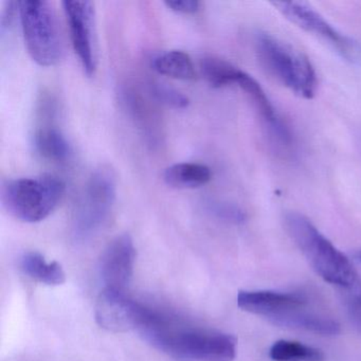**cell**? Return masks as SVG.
<instances>
[{"label": "cell", "mask_w": 361, "mask_h": 361, "mask_svg": "<svg viewBox=\"0 0 361 361\" xmlns=\"http://www.w3.org/2000/svg\"><path fill=\"white\" fill-rule=\"evenodd\" d=\"M274 6L283 16H286L287 20L306 32L327 42L346 60L361 63V47L357 42L338 32L324 18L307 5L297 1H276Z\"/></svg>", "instance_id": "8"}, {"label": "cell", "mask_w": 361, "mask_h": 361, "mask_svg": "<svg viewBox=\"0 0 361 361\" xmlns=\"http://www.w3.org/2000/svg\"><path fill=\"white\" fill-rule=\"evenodd\" d=\"M209 211L219 219L230 221V223L242 224L246 219L245 213L240 208L233 204H225V202H210Z\"/></svg>", "instance_id": "20"}, {"label": "cell", "mask_w": 361, "mask_h": 361, "mask_svg": "<svg viewBox=\"0 0 361 361\" xmlns=\"http://www.w3.org/2000/svg\"><path fill=\"white\" fill-rule=\"evenodd\" d=\"M238 305L245 312L263 317L279 326L321 336L340 333L339 323L312 310L307 298L302 293L242 290L238 295Z\"/></svg>", "instance_id": "2"}, {"label": "cell", "mask_w": 361, "mask_h": 361, "mask_svg": "<svg viewBox=\"0 0 361 361\" xmlns=\"http://www.w3.org/2000/svg\"><path fill=\"white\" fill-rule=\"evenodd\" d=\"M255 50L262 66L285 87L304 99L314 96L316 71L307 56L267 33L257 35Z\"/></svg>", "instance_id": "6"}, {"label": "cell", "mask_w": 361, "mask_h": 361, "mask_svg": "<svg viewBox=\"0 0 361 361\" xmlns=\"http://www.w3.org/2000/svg\"><path fill=\"white\" fill-rule=\"evenodd\" d=\"M35 151L54 162H64L71 157V147L66 137L54 126H44L37 128L33 135Z\"/></svg>", "instance_id": "15"}, {"label": "cell", "mask_w": 361, "mask_h": 361, "mask_svg": "<svg viewBox=\"0 0 361 361\" xmlns=\"http://www.w3.org/2000/svg\"><path fill=\"white\" fill-rule=\"evenodd\" d=\"M166 6L175 13L194 14L200 10V4L196 0H175L166 1Z\"/></svg>", "instance_id": "22"}, {"label": "cell", "mask_w": 361, "mask_h": 361, "mask_svg": "<svg viewBox=\"0 0 361 361\" xmlns=\"http://www.w3.org/2000/svg\"><path fill=\"white\" fill-rule=\"evenodd\" d=\"M136 249L128 234L114 238L101 257V276L104 288L126 291L134 274Z\"/></svg>", "instance_id": "11"}, {"label": "cell", "mask_w": 361, "mask_h": 361, "mask_svg": "<svg viewBox=\"0 0 361 361\" xmlns=\"http://www.w3.org/2000/svg\"><path fill=\"white\" fill-rule=\"evenodd\" d=\"M63 9L71 30L73 49L81 62L86 75L92 77L97 68L96 10L92 1L66 0Z\"/></svg>", "instance_id": "10"}, {"label": "cell", "mask_w": 361, "mask_h": 361, "mask_svg": "<svg viewBox=\"0 0 361 361\" xmlns=\"http://www.w3.org/2000/svg\"><path fill=\"white\" fill-rule=\"evenodd\" d=\"M120 100L124 111L130 116L135 126L140 130L147 142L152 147L160 145L161 126L159 118L151 105L136 90L130 87L122 88Z\"/></svg>", "instance_id": "12"}, {"label": "cell", "mask_w": 361, "mask_h": 361, "mask_svg": "<svg viewBox=\"0 0 361 361\" xmlns=\"http://www.w3.org/2000/svg\"><path fill=\"white\" fill-rule=\"evenodd\" d=\"M151 66L156 73L172 79L192 81L195 79V67L189 54L179 50L162 52L154 56Z\"/></svg>", "instance_id": "16"}, {"label": "cell", "mask_w": 361, "mask_h": 361, "mask_svg": "<svg viewBox=\"0 0 361 361\" xmlns=\"http://www.w3.org/2000/svg\"><path fill=\"white\" fill-rule=\"evenodd\" d=\"M25 45L39 66L58 65L65 56V42L52 4L45 0L20 1Z\"/></svg>", "instance_id": "5"}, {"label": "cell", "mask_w": 361, "mask_h": 361, "mask_svg": "<svg viewBox=\"0 0 361 361\" xmlns=\"http://www.w3.org/2000/svg\"><path fill=\"white\" fill-rule=\"evenodd\" d=\"M18 13H20V3L7 1L5 4L0 18V32L3 37L11 28Z\"/></svg>", "instance_id": "21"}, {"label": "cell", "mask_w": 361, "mask_h": 361, "mask_svg": "<svg viewBox=\"0 0 361 361\" xmlns=\"http://www.w3.org/2000/svg\"><path fill=\"white\" fill-rule=\"evenodd\" d=\"M238 69V67L231 63L215 56H207L200 61V71L202 75L214 88L231 86L232 79Z\"/></svg>", "instance_id": "18"}, {"label": "cell", "mask_w": 361, "mask_h": 361, "mask_svg": "<svg viewBox=\"0 0 361 361\" xmlns=\"http://www.w3.org/2000/svg\"><path fill=\"white\" fill-rule=\"evenodd\" d=\"M149 310L130 299L126 291L104 288L96 304V320L103 329L114 333L140 331L147 321Z\"/></svg>", "instance_id": "9"}, {"label": "cell", "mask_w": 361, "mask_h": 361, "mask_svg": "<svg viewBox=\"0 0 361 361\" xmlns=\"http://www.w3.org/2000/svg\"><path fill=\"white\" fill-rule=\"evenodd\" d=\"M212 178V172L209 166L202 164H173L164 173L166 185L176 189H197L207 185Z\"/></svg>", "instance_id": "14"}, {"label": "cell", "mask_w": 361, "mask_h": 361, "mask_svg": "<svg viewBox=\"0 0 361 361\" xmlns=\"http://www.w3.org/2000/svg\"><path fill=\"white\" fill-rule=\"evenodd\" d=\"M359 333L361 334V322H360V325H359Z\"/></svg>", "instance_id": "23"}, {"label": "cell", "mask_w": 361, "mask_h": 361, "mask_svg": "<svg viewBox=\"0 0 361 361\" xmlns=\"http://www.w3.org/2000/svg\"><path fill=\"white\" fill-rule=\"evenodd\" d=\"M285 227L308 264L329 284L350 291H361L358 272L343 252L336 248L304 215L291 212L285 216Z\"/></svg>", "instance_id": "3"}, {"label": "cell", "mask_w": 361, "mask_h": 361, "mask_svg": "<svg viewBox=\"0 0 361 361\" xmlns=\"http://www.w3.org/2000/svg\"><path fill=\"white\" fill-rule=\"evenodd\" d=\"M65 185L54 175L11 179L1 185V202L6 210L25 223L47 219L60 204Z\"/></svg>", "instance_id": "4"}, {"label": "cell", "mask_w": 361, "mask_h": 361, "mask_svg": "<svg viewBox=\"0 0 361 361\" xmlns=\"http://www.w3.org/2000/svg\"><path fill=\"white\" fill-rule=\"evenodd\" d=\"M20 268L25 274L48 286H59L64 284L66 274L58 262L46 261L39 252H26L20 259Z\"/></svg>", "instance_id": "13"}, {"label": "cell", "mask_w": 361, "mask_h": 361, "mask_svg": "<svg viewBox=\"0 0 361 361\" xmlns=\"http://www.w3.org/2000/svg\"><path fill=\"white\" fill-rule=\"evenodd\" d=\"M117 197L116 174L100 166L90 175L81 194L73 221V238L84 240L94 235L109 219Z\"/></svg>", "instance_id": "7"}, {"label": "cell", "mask_w": 361, "mask_h": 361, "mask_svg": "<svg viewBox=\"0 0 361 361\" xmlns=\"http://www.w3.org/2000/svg\"><path fill=\"white\" fill-rule=\"evenodd\" d=\"M269 357L274 361H323L322 350L302 342L279 340L272 344Z\"/></svg>", "instance_id": "17"}, {"label": "cell", "mask_w": 361, "mask_h": 361, "mask_svg": "<svg viewBox=\"0 0 361 361\" xmlns=\"http://www.w3.org/2000/svg\"><path fill=\"white\" fill-rule=\"evenodd\" d=\"M151 92L156 101L171 109H185L190 105L188 97L175 88L169 87L164 84H153Z\"/></svg>", "instance_id": "19"}, {"label": "cell", "mask_w": 361, "mask_h": 361, "mask_svg": "<svg viewBox=\"0 0 361 361\" xmlns=\"http://www.w3.org/2000/svg\"><path fill=\"white\" fill-rule=\"evenodd\" d=\"M139 333L154 348L181 360L233 361L235 359L238 342L233 336L187 326L157 310H152Z\"/></svg>", "instance_id": "1"}]
</instances>
